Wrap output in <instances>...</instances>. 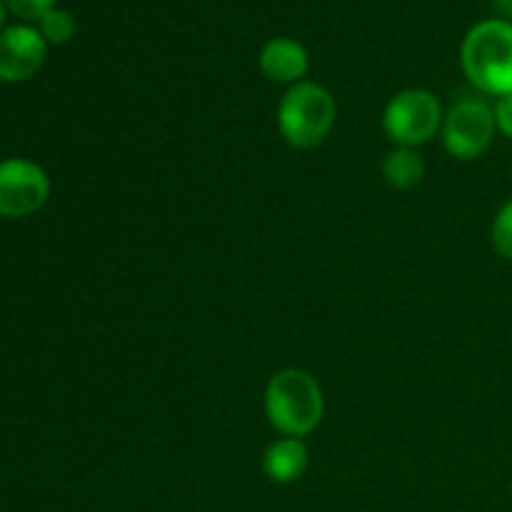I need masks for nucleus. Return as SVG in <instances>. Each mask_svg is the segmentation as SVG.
I'll return each instance as SVG.
<instances>
[{
  "mask_svg": "<svg viewBox=\"0 0 512 512\" xmlns=\"http://www.w3.org/2000/svg\"><path fill=\"white\" fill-rule=\"evenodd\" d=\"M383 178L395 190H413L425 178V160L415 148H393L383 158Z\"/></svg>",
  "mask_w": 512,
  "mask_h": 512,
  "instance_id": "obj_10",
  "label": "nucleus"
},
{
  "mask_svg": "<svg viewBox=\"0 0 512 512\" xmlns=\"http://www.w3.org/2000/svg\"><path fill=\"white\" fill-rule=\"evenodd\" d=\"M10 13L23 20H40L48 10L55 8V0H5Z\"/></svg>",
  "mask_w": 512,
  "mask_h": 512,
  "instance_id": "obj_13",
  "label": "nucleus"
},
{
  "mask_svg": "<svg viewBox=\"0 0 512 512\" xmlns=\"http://www.w3.org/2000/svg\"><path fill=\"white\" fill-rule=\"evenodd\" d=\"M495 133L493 105L483 98H465L445 113L440 138L455 160H478L490 150Z\"/></svg>",
  "mask_w": 512,
  "mask_h": 512,
  "instance_id": "obj_5",
  "label": "nucleus"
},
{
  "mask_svg": "<svg viewBox=\"0 0 512 512\" xmlns=\"http://www.w3.org/2000/svg\"><path fill=\"white\" fill-rule=\"evenodd\" d=\"M258 65L273 83L295 85L305 80L310 70V55L295 38H273L260 48Z\"/></svg>",
  "mask_w": 512,
  "mask_h": 512,
  "instance_id": "obj_8",
  "label": "nucleus"
},
{
  "mask_svg": "<svg viewBox=\"0 0 512 512\" xmlns=\"http://www.w3.org/2000/svg\"><path fill=\"white\" fill-rule=\"evenodd\" d=\"M510 178H512V168H510Z\"/></svg>",
  "mask_w": 512,
  "mask_h": 512,
  "instance_id": "obj_17",
  "label": "nucleus"
},
{
  "mask_svg": "<svg viewBox=\"0 0 512 512\" xmlns=\"http://www.w3.org/2000/svg\"><path fill=\"white\" fill-rule=\"evenodd\" d=\"M460 65L483 95L503 98L512 93V23L503 18L475 23L460 45Z\"/></svg>",
  "mask_w": 512,
  "mask_h": 512,
  "instance_id": "obj_2",
  "label": "nucleus"
},
{
  "mask_svg": "<svg viewBox=\"0 0 512 512\" xmlns=\"http://www.w3.org/2000/svg\"><path fill=\"white\" fill-rule=\"evenodd\" d=\"M490 240H493V248L500 258L512 260V198L500 205V210L495 213Z\"/></svg>",
  "mask_w": 512,
  "mask_h": 512,
  "instance_id": "obj_12",
  "label": "nucleus"
},
{
  "mask_svg": "<svg viewBox=\"0 0 512 512\" xmlns=\"http://www.w3.org/2000/svg\"><path fill=\"white\" fill-rule=\"evenodd\" d=\"M443 105L435 93L423 88L400 90L383 110V133L395 148H415L430 143L443 130Z\"/></svg>",
  "mask_w": 512,
  "mask_h": 512,
  "instance_id": "obj_4",
  "label": "nucleus"
},
{
  "mask_svg": "<svg viewBox=\"0 0 512 512\" xmlns=\"http://www.w3.org/2000/svg\"><path fill=\"white\" fill-rule=\"evenodd\" d=\"M50 198V178L38 163L8 158L0 163V218H28Z\"/></svg>",
  "mask_w": 512,
  "mask_h": 512,
  "instance_id": "obj_6",
  "label": "nucleus"
},
{
  "mask_svg": "<svg viewBox=\"0 0 512 512\" xmlns=\"http://www.w3.org/2000/svg\"><path fill=\"white\" fill-rule=\"evenodd\" d=\"M338 120V103L325 85L300 80L285 90L278 105V130L285 143L313 150L328 140Z\"/></svg>",
  "mask_w": 512,
  "mask_h": 512,
  "instance_id": "obj_3",
  "label": "nucleus"
},
{
  "mask_svg": "<svg viewBox=\"0 0 512 512\" xmlns=\"http://www.w3.org/2000/svg\"><path fill=\"white\" fill-rule=\"evenodd\" d=\"M310 463L308 445L300 438H278L268 445L263 455V470L273 483H298Z\"/></svg>",
  "mask_w": 512,
  "mask_h": 512,
  "instance_id": "obj_9",
  "label": "nucleus"
},
{
  "mask_svg": "<svg viewBox=\"0 0 512 512\" xmlns=\"http://www.w3.org/2000/svg\"><path fill=\"white\" fill-rule=\"evenodd\" d=\"M268 423L283 438H308L325 415V395L318 380L300 368L278 370L263 395Z\"/></svg>",
  "mask_w": 512,
  "mask_h": 512,
  "instance_id": "obj_1",
  "label": "nucleus"
},
{
  "mask_svg": "<svg viewBox=\"0 0 512 512\" xmlns=\"http://www.w3.org/2000/svg\"><path fill=\"white\" fill-rule=\"evenodd\" d=\"M493 3H495V8H498L500 18L512 23V0H493Z\"/></svg>",
  "mask_w": 512,
  "mask_h": 512,
  "instance_id": "obj_15",
  "label": "nucleus"
},
{
  "mask_svg": "<svg viewBox=\"0 0 512 512\" xmlns=\"http://www.w3.org/2000/svg\"><path fill=\"white\" fill-rule=\"evenodd\" d=\"M5 8H8V5H5V0H0V28H3V23H5Z\"/></svg>",
  "mask_w": 512,
  "mask_h": 512,
  "instance_id": "obj_16",
  "label": "nucleus"
},
{
  "mask_svg": "<svg viewBox=\"0 0 512 512\" xmlns=\"http://www.w3.org/2000/svg\"><path fill=\"white\" fill-rule=\"evenodd\" d=\"M493 113H495L498 133H503L505 138L512 140V93L503 95V98H495Z\"/></svg>",
  "mask_w": 512,
  "mask_h": 512,
  "instance_id": "obj_14",
  "label": "nucleus"
},
{
  "mask_svg": "<svg viewBox=\"0 0 512 512\" xmlns=\"http://www.w3.org/2000/svg\"><path fill=\"white\" fill-rule=\"evenodd\" d=\"M48 43L38 28L10 25L0 30V80L23 83L30 80L45 63Z\"/></svg>",
  "mask_w": 512,
  "mask_h": 512,
  "instance_id": "obj_7",
  "label": "nucleus"
},
{
  "mask_svg": "<svg viewBox=\"0 0 512 512\" xmlns=\"http://www.w3.org/2000/svg\"><path fill=\"white\" fill-rule=\"evenodd\" d=\"M38 25H40L38 28L40 35H43L45 43L50 45L70 43L75 35V28H78V25H75L73 13H68V10L63 8L48 10V13L38 20Z\"/></svg>",
  "mask_w": 512,
  "mask_h": 512,
  "instance_id": "obj_11",
  "label": "nucleus"
}]
</instances>
